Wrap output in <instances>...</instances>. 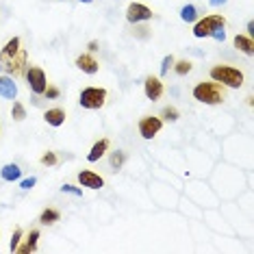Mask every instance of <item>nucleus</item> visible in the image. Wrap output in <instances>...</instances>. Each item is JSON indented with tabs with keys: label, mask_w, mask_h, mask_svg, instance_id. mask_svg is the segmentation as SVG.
<instances>
[{
	"label": "nucleus",
	"mask_w": 254,
	"mask_h": 254,
	"mask_svg": "<svg viewBox=\"0 0 254 254\" xmlns=\"http://www.w3.org/2000/svg\"><path fill=\"white\" fill-rule=\"evenodd\" d=\"M132 35H135L137 39H148L150 37V28L143 24V22H137L135 28H132Z\"/></svg>",
	"instance_id": "393cba45"
},
{
	"label": "nucleus",
	"mask_w": 254,
	"mask_h": 254,
	"mask_svg": "<svg viewBox=\"0 0 254 254\" xmlns=\"http://www.w3.org/2000/svg\"><path fill=\"white\" fill-rule=\"evenodd\" d=\"M65 111H63L61 107H53L48 109V111H44V122L48 126H53V128H59V126L65 124Z\"/></svg>",
	"instance_id": "4468645a"
},
{
	"label": "nucleus",
	"mask_w": 254,
	"mask_h": 254,
	"mask_svg": "<svg viewBox=\"0 0 254 254\" xmlns=\"http://www.w3.org/2000/svg\"><path fill=\"white\" fill-rule=\"evenodd\" d=\"M37 241H39V228H31L26 233V239L24 244L15 248V252L18 254H28V252H35L37 250Z\"/></svg>",
	"instance_id": "2eb2a0df"
},
{
	"label": "nucleus",
	"mask_w": 254,
	"mask_h": 254,
	"mask_svg": "<svg viewBox=\"0 0 254 254\" xmlns=\"http://www.w3.org/2000/svg\"><path fill=\"white\" fill-rule=\"evenodd\" d=\"M107 98H109V91L105 87L89 85V87H83V91H80L78 105L83 109H87V111H98V109H102L107 105Z\"/></svg>",
	"instance_id": "20e7f679"
},
{
	"label": "nucleus",
	"mask_w": 254,
	"mask_h": 254,
	"mask_svg": "<svg viewBox=\"0 0 254 254\" xmlns=\"http://www.w3.org/2000/svg\"><path fill=\"white\" fill-rule=\"evenodd\" d=\"M59 219H61V211L53 209V206H48V209H44L39 213V224H42V226H53Z\"/></svg>",
	"instance_id": "a211bd4d"
},
{
	"label": "nucleus",
	"mask_w": 254,
	"mask_h": 254,
	"mask_svg": "<svg viewBox=\"0 0 254 254\" xmlns=\"http://www.w3.org/2000/svg\"><path fill=\"white\" fill-rule=\"evenodd\" d=\"M0 98H4V100H15L18 98V85L9 74H0Z\"/></svg>",
	"instance_id": "f8f14e48"
},
{
	"label": "nucleus",
	"mask_w": 254,
	"mask_h": 254,
	"mask_svg": "<svg viewBox=\"0 0 254 254\" xmlns=\"http://www.w3.org/2000/svg\"><path fill=\"white\" fill-rule=\"evenodd\" d=\"M161 128H163V120L159 115H143L139 124H137V130H139L143 139H154L161 132Z\"/></svg>",
	"instance_id": "0eeeda50"
},
{
	"label": "nucleus",
	"mask_w": 254,
	"mask_h": 254,
	"mask_svg": "<svg viewBox=\"0 0 254 254\" xmlns=\"http://www.w3.org/2000/svg\"><path fill=\"white\" fill-rule=\"evenodd\" d=\"M191 96H193V100L200 102V105L215 107V105H222V102L226 100V87L215 83V80H198L191 89Z\"/></svg>",
	"instance_id": "f03ea898"
},
{
	"label": "nucleus",
	"mask_w": 254,
	"mask_h": 254,
	"mask_svg": "<svg viewBox=\"0 0 254 254\" xmlns=\"http://www.w3.org/2000/svg\"><path fill=\"white\" fill-rule=\"evenodd\" d=\"M193 37L198 39H204V37H211V33L215 28H222L226 26V18L222 13H211V15H204V18H198L193 22Z\"/></svg>",
	"instance_id": "39448f33"
},
{
	"label": "nucleus",
	"mask_w": 254,
	"mask_h": 254,
	"mask_svg": "<svg viewBox=\"0 0 254 254\" xmlns=\"http://www.w3.org/2000/svg\"><path fill=\"white\" fill-rule=\"evenodd\" d=\"M61 191H63V193H72V195H76V198H80V195H83V189H80V187H74V185H70V183L63 185Z\"/></svg>",
	"instance_id": "c85d7f7f"
},
{
	"label": "nucleus",
	"mask_w": 254,
	"mask_h": 254,
	"mask_svg": "<svg viewBox=\"0 0 254 254\" xmlns=\"http://www.w3.org/2000/svg\"><path fill=\"white\" fill-rule=\"evenodd\" d=\"M109 148H111V139H107V137L98 139L94 146H91L89 152H87V161H89V163H96V161H100L109 152Z\"/></svg>",
	"instance_id": "ddd939ff"
},
{
	"label": "nucleus",
	"mask_w": 254,
	"mask_h": 254,
	"mask_svg": "<svg viewBox=\"0 0 254 254\" xmlns=\"http://www.w3.org/2000/svg\"><path fill=\"white\" fill-rule=\"evenodd\" d=\"M154 18V11L148 7V4L143 2H130L128 7H126V20L130 22V24H137V22H148Z\"/></svg>",
	"instance_id": "6e6552de"
},
{
	"label": "nucleus",
	"mask_w": 254,
	"mask_h": 254,
	"mask_svg": "<svg viewBox=\"0 0 254 254\" xmlns=\"http://www.w3.org/2000/svg\"><path fill=\"white\" fill-rule=\"evenodd\" d=\"M198 18H200V13H198V7H195V4H185L181 9V20L187 22V24H191V22H195Z\"/></svg>",
	"instance_id": "aec40b11"
},
{
	"label": "nucleus",
	"mask_w": 254,
	"mask_h": 254,
	"mask_svg": "<svg viewBox=\"0 0 254 254\" xmlns=\"http://www.w3.org/2000/svg\"><path fill=\"white\" fill-rule=\"evenodd\" d=\"M126 159H128V154H126L124 150H115V152H111V157H109V165H111L113 172H118L124 167Z\"/></svg>",
	"instance_id": "6ab92c4d"
},
{
	"label": "nucleus",
	"mask_w": 254,
	"mask_h": 254,
	"mask_svg": "<svg viewBox=\"0 0 254 254\" xmlns=\"http://www.w3.org/2000/svg\"><path fill=\"white\" fill-rule=\"evenodd\" d=\"M39 163L46 165V167H55V165H59V154L53 152V150H48V152H44L42 157H39Z\"/></svg>",
	"instance_id": "b1692460"
},
{
	"label": "nucleus",
	"mask_w": 254,
	"mask_h": 254,
	"mask_svg": "<svg viewBox=\"0 0 254 254\" xmlns=\"http://www.w3.org/2000/svg\"><path fill=\"white\" fill-rule=\"evenodd\" d=\"M143 94L152 102L161 100L165 94V85H163V80H161V76H146V80H143Z\"/></svg>",
	"instance_id": "1a4fd4ad"
},
{
	"label": "nucleus",
	"mask_w": 254,
	"mask_h": 254,
	"mask_svg": "<svg viewBox=\"0 0 254 254\" xmlns=\"http://www.w3.org/2000/svg\"><path fill=\"white\" fill-rule=\"evenodd\" d=\"M22 237H24V230H22V228H15L13 235H11V241H9V250H11V252H15V248L20 246Z\"/></svg>",
	"instance_id": "a878e982"
},
{
	"label": "nucleus",
	"mask_w": 254,
	"mask_h": 254,
	"mask_svg": "<svg viewBox=\"0 0 254 254\" xmlns=\"http://www.w3.org/2000/svg\"><path fill=\"white\" fill-rule=\"evenodd\" d=\"M80 2H85V4H89V2H94V0H80Z\"/></svg>",
	"instance_id": "f704fd0d"
},
{
	"label": "nucleus",
	"mask_w": 254,
	"mask_h": 254,
	"mask_svg": "<svg viewBox=\"0 0 254 254\" xmlns=\"http://www.w3.org/2000/svg\"><path fill=\"white\" fill-rule=\"evenodd\" d=\"M0 178H2L4 183L20 181V178H22L20 165H18V163H7V165H2V170H0Z\"/></svg>",
	"instance_id": "f3484780"
},
{
	"label": "nucleus",
	"mask_w": 254,
	"mask_h": 254,
	"mask_svg": "<svg viewBox=\"0 0 254 254\" xmlns=\"http://www.w3.org/2000/svg\"><path fill=\"white\" fill-rule=\"evenodd\" d=\"M59 96H61V89L48 83V87H46V91H44V98H46V100H57Z\"/></svg>",
	"instance_id": "cd10ccee"
},
{
	"label": "nucleus",
	"mask_w": 254,
	"mask_h": 254,
	"mask_svg": "<svg viewBox=\"0 0 254 254\" xmlns=\"http://www.w3.org/2000/svg\"><path fill=\"white\" fill-rule=\"evenodd\" d=\"M174 57H172V55H165L163 57V61H161V76H165V74L167 72H170L172 70V65H174Z\"/></svg>",
	"instance_id": "bb28decb"
},
{
	"label": "nucleus",
	"mask_w": 254,
	"mask_h": 254,
	"mask_svg": "<svg viewBox=\"0 0 254 254\" xmlns=\"http://www.w3.org/2000/svg\"><path fill=\"white\" fill-rule=\"evenodd\" d=\"M87 50H89V53H96V50H98V42H96V39H91V42L87 44Z\"/></svg>",
	"instance_id": "2f4dec72"
},
{
	"label": "nucleus",
	"mask_w": 254,
	"mask_h": 254,
	"mask_svg": "<svg viewBox=\"0 0 254 254\" xmlns=\"http://www.w3.org/2000/svg\"><path fill=\"white\" fill-rule=\"evenodd\" d=\"M37 185V178L31 176V178H24V181H20V187L24 189V191H28V189H33Z\"/></svg>",
	"instance_id": "c756f323"
},
{
	"label": "nucleus",
	"mask_w": 254,
	"mask_h": 254,
	"mask_svg": "<svg viewBox=\"0 0 254 254\" xmlns=\"http://www.w3.org/2000/svg\"><path fill=\"white\" fill-rule=\"evenodd\" d=\"M233 46L239 50V53H244L246 57H252L254 55V39L250 35H235Z\"/></svg>",
	"instance_id": "dca6fc26"
},
{
	"label": "nucleus",
	"mask_w": 254,
	"mask_h": 254,
	"mask_svg": "<svg viewBox=\"0 0 254 254\" xmlns=\"http://www.w3.org/2000/svg\"><path fill=\"white\" fill-rule=\"evenodd\" d=\"M74 65H76L83 74H89V76H94V74H98V70H100V63H98V59L94 57V53H83V55H78L76 61H74Z\"/></svg>",
	"instance_id": "9d476101"
},
{
	"label": "nucleus",
	"mask_w": 254,
	"mask_h": 254,
	"mask_svg": "<svg viewBox=\"0 0 254 254\" xmlns=\"http://www.w3.org/2000/svg\"><path fill=\"white\" fill-rule=\"evenodd\" d=\"M224 28H226V26H222V28H215V31L211 33V37L215 39V42H224V39H226V31H224Z\"/></svg>",
	"instance_id": "7c9ffc66"
},
{
	"label": "nucleus",
	"mask_w": 254,
	"mask_h": 254,
	"mask_svg": "<svg viewBox=\"0 0 254 254\" xmlns=\"http://www.w3.org/2000/svg\"><path fill=\"white\" fill-rule=\"evenodd\" d=\"M28 65V53L22 48L20 37H11L0 50V72L9 76H22L24 67Z\"/></svg>",
	"instance_id": "f257e3e1"
},
{
	"label": "nucleus",
	"mask_w": 254,
	"mask_h": 254,
	"mask_svg": "<svg viewBox=\"0 0 254 254\" xmlns=\"http://www.w3.org/2000/svg\"><path fill=\"white\" fill-rule=\"evenodd\" d=\"M76 178H78L80 187L94 189V191H98V189L105 187V178H102L100 174H96V172H91V170H80Z\"/></svg>",
	"instance_id": "9b49d317"
},
{
	"label": "nucleus",
	"mask_w": 254,
	"mask_h": 254,
	"mask_svg": "<svg viewBox=\"0 0 254 254\" xmlns=\"http://www.w3.org/2000/svg\"><path fill=\"white\" fill-rule=\"evenodd\" d=\"M228 0H209V4L211 7H222V4H226Z\"/></svg>",
	"instance_id": "473e14b6"
},
{
	"label": "nucleus",
	"mask_w": 254,
	"mask_h": 254,
	"mask_svg": "<svg viewBox=\"0 0 254 254\" xmlns=\"http://www.w3.org/2000/svg\"><path fill=\"white\" fill-rule=\"evenodd\" d=\"M172 70H174L176 76H187V74L193 70V63L189 61V59H178V61H174Z\"/></svg>",
	"instance_id": "412c9836"
},
{
	"label": "nucleus",
	"mask_w": 254,
	"mask_h": 254,
	"mask_svg": "<svg viewBox=\"0 0 254 254\" xmlns=\"http://www.w3.org/2000/svg\"><path fill=\"white\" fill-rule=\"evenodd\" d=\"M211 80L224 85L226 89H241L246 83V74L235 65H228V63H217L209 70Z\"/></svg>",
	"instance_id": "7ed1b4c3"
},
{
	"label": "nucleus",
	"mask_w": 254,
	"mask_h": 254,
	"mask_svg": "<svg viewBox=\"0 0 254 254\" xmlns=\"http://www.w3.org/2000/svg\"><path fill=\"white\" fill-rule=\"evenodd\" d=\"M24 78H26L28 89H31L33 94L44 96L46 87H48V76H46V72L42 70V67L39 65H26L24 67Z\"/></svg>",
	"instance_id": "423d86ee"
},
{
	"label": "nucleus",
	"mask_w": 254,
	"mask_h": 254,
	"mask_svg": "<svg viewBox=\"0 0 254 254\" xmlns=\"http://www.w3.org/2000/svg\"><path fill=\"white\" fill-rule=\"evenodd\" d=\"M252 33H254V24H252V22H248V35L252 37Z\"/></svg>",
	"instance_id": "72a5a7b5"
},
{
	"label": "nucleus",
	"mask_w": 254,
	"mask_h": 254,
	"mask_svg": "<svg viewBox=\"0 0 254 254\" xmlns=\"http://www.w3.org/2000/svg\"><path fill=\"white\" fill-rule=\"evenodd\" d=\"M11 118H13V122H24V120H26V107L22 105L20 100H13V107H11Z\"/></svg>",
	"instance_id": "5701e85b"
},
{
	"label": "nucleus",
	"mask_w": 254,
	"mask_h": 254,
	"mask_svg": "<svg viewBox=\"0 0 254 254\" xmlns=\"http://www.w3.org/2000/svg\"><path fill=\"white\" fill-rule=\"evenodd\" d=\"M163 122H178V118H181V111H178L176 107H172V105H167L161 109V115H159Z\"/></svg>",
	"instance_id": "4be33fe9"
}]
</instances>
